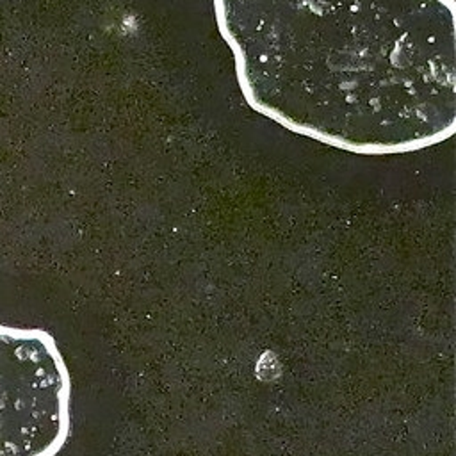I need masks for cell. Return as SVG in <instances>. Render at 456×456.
I'll return each instance as SVG.
<instances>
[{
    "mask_svg": "<svg viewBox=\"0 0 456 456\" xmlns=\"http://www.w3.org/2000/svg\"><path fill=\"white\" fill-rule=\"evenodd\" d=\"M71 379L55 338L0 324V456H55L71 426Z\"/></svg>",
    "mask_w": 456,
    "mask_h": 456,
    "instance_id": "1",
    "label": "cell"
}]
</instances>
